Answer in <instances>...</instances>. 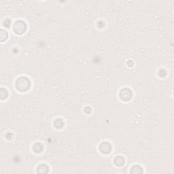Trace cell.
<instances>
[{"instance_id": "1", "label": "cell", "mask_w": 174, "mask_h": 174, "mask_svg": "<svg viewBox=\"0 0 174 174\" xmlns=\"http://www.w3.org/2000/svg\"><path fill=\"white\" fill-rule=\"evenodd\" d=\"M31 82L29 78L25 76L19 78L16 81V88L21 92H26L30 88Z\"/></svg>"}, {"instance_id": "2", "label": "cell", "mask_w": 174, "mask_h": 174, "mask_svg": "<svg viewBox=\"0 0 174 174\" xmlns=\"http://www.w3.org/2000/svg\"><path fill=\"white\" fill-rule=\"evenodd\" d=\"M13 29L17 34H23L27 30V25L23 21L19 20L14 23Z\"/></svg>"}, {"instance_id": "3", "label": "cell", "mask_w": 174, "mask_h": 174, "mask_svg": "<svg viewBox=\"0 0 174 174\" xmlns=\"http://www.w3.org/2000/svg\"><path fill=\"white\" fill-rule=\"evenodd\" d=\"M119 96L121 97V99L124 101H129L132 97V91L128 88H123L120 91Z\"/></svg>"}, {"instance_id": "4", "label": "cell", "mask_w": 174, "mask_h": 174, "mask_svg": "<svg viewBox=\"0 0 174 174\" xmlns=\"http://www.w3.org/2000/svg\"><path fill=\"white\" fill-rule=\"evenodd\" d=\"M111 150H112V145L110 143L107 142V141H104L102 142L101 144L99 145V151L103 154H107L110 153Z\"/></svg>"}, {"instance_id": "5", "label": "cell", "mask_w": 174, "mask_h": 174, "mask_svg": "<svg viewBox=\"0 0 174 174\" xmlns=\"http://www.w3.org/2000/svg\"><path fill=\"white\" fill-rule=\"evenodd\" d=\"M114 162L115 165H117V166L121 167L125 164V159L122 156H116L114 158Z\"/></svg>"}, {"instance_id": "6", "label": "cell", "mask_w": 174, "mask_h": 174, "mask_svg": "<svg viewBox=\"0 0 174 174\" xmlns=\"http://www.w3.org/2000/svg\"><path fill=\"white\" fill-rule=\"evenodd\" d=\"M33 150L36 153H40L43 150V145L40 143H36L33 146Z\"/></svg>"}, {"instance_id": "7", "label": "cell", "mask_w": 174, "mask_h": 174, "mask_svg": "<svg viewBox=\"0 0 174 174\" xmlns=\"http://www.w3.org/2000/svg\"><path fill=\"white\" fill-rule=\"evenodd\" d=\"M40 169H42V172L41 173H47L48 171V167L46 165H39L38 167V170H40ZM37 170V171H38Z\"/></svg>"}, {"instance_id": "8", "label": "cell", "mask_w": 174, "mask_h": 174, "mask_svg": "<svg viewBox=\"0 0 174 174\" xmlns=\"http://www.w3.org/2000/svg\"><path fill=\"white\" fill-rule=\"evenodd\" d=\"M54 125L56 127L61 128L63 126V122L61 121V119H56L55 122H54Z\"/></svg>"}]
</instances>
